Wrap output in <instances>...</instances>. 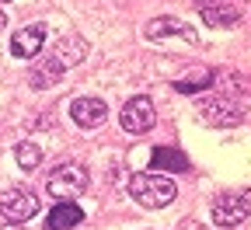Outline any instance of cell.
Masks as SVG:
<instances>
[{
	"instance_id": "1",
	"label": "cell",
	"mask_w": 251,
	"mask_h": 230,
	"mask_svg": "<svg viewBox=\"0 0 251 230\" xmlns=\"http://www.w3.org/2000/svg\"><path fill=\"white\" fill-rule=\"evenodd\" d=\"M129 195H133L140 206H147V209H161V206L175 203L178 185L164 171H136L129 178Z\"/></svg>"
},
{
	"instance_id": "2",
	"label": "cell",
	"mask_w": 251,
	"mask_h": 230,
	"mask_svg": "<svg viewBox=\"0 0 251 230\" xmlns=\"http://www.w3.org/2000/svg\"><path fill=\"white\" fill-rule=\"evenodd\" d=\"M46 192L56 203H74L77 195L87 192V168L84 164H59L46 181Z\"/></svg>"
},
{
	"instance_id": "3",
	"label": "cell",
	"mask_w": 251,
	"mask_h": 230,
	"mask_svg": "<svg viewBox=\"0 0 251 230\" xmlns=\"http://www.w3.org/2000/svg\"><path fill=\"white\" fill-rule=\"evenodd\" d=\"M0 213H4L11 223H25V220H31L39 213V195L21 188V185L4 188V192H0Z\"/></svg>"
},
{
	"instance_id": "4",
	"label": "cell",
	"mask_w": 251,
	"mask_h": 230,
	"mask_svg": "<svg viewBox=\"0 0 251 230\" xmlns=\"http://www.w3.org/2000/svg\"><path fill=\"white\" fill-rule=\"evenodd\" d=\"M119 122H122V129H126V133L143 136L147 129H153V122H157L153 102H150V98H143V94L129 98V102L122 105V112H119Z\"/></svg>"
},
{
	"instance_id": "5",
	"label": "cell",
	"mask_w": 251,
	"mask_h": 230,
	"mask_svg": "<svg viewBox=\"0 0 251 230\" xmlns=\"http://www.w3.org/2000/svg\"><path fill=\"white\" fill-rule=\"evenodd\" d=\"M248 213H251V203L244 195H237V192H224V195L213 199V223L216 227L234 230V227H241L248 220Z\"/></svg>"
},
{
	"instance_id": "6",
	"label": "cell",
	"mask_w": 251,
	"mask_h": 230,
	"mask_svg": "<svg viewBox=\"0 0 251 230\" xmlns=\"http://www.w3.org/2000/svg\"><path fill=\"white\" fill-rule=\"evenodd\" d=\"M143 31H147L150 42H168V39H178V42H188V46L199 42V31H196L192 25L178 21V18H157V21H150Z\"/></svg>"
},
{
	"instance_id": "7",
	"label": "cell",
	"mask_w": 251,
	"mask_h": 230,
	"mask_svg": "<svg viewBox=\"0 0 251 230\" xmlns=\"http://www.w3.org/2000/svg\"><path fill=\"white\" fill-rule=\"evenodd\" d=\"M199 112H202V119H209V122L220 126V129L237 126V122L244 119V108L234 102V98H213V102H202Z\"/></svg>"
},
{
	"instance_id": "8",
	"label": "cell",
	"mask_w": 251,
	"mask_h": 230,
	"mask_svg": "<svg viewBox=\"0 0 251 230\" xmlns=\"http://www.w3.org/2000/svg\"><path fill=\"white\" fill-rule=\"evenodd\" d=\"M70 119L80 129H98L108 119V105L101 102V98H77V102L70 105Z\"/></svg>"
},
{
	"instance_id": "9",
	"label": "cell",
	"mask_w": 251,
	"mask_h": 230,
	"mask_svg": "<svg viewBox=\"0 0 251 230\" xmlns=\"http://www.w3.org/2000/svg\"><path fill=\"white\" fill-rule=\"evenodd\" d=\"M42 42H46V28H42V25L18 28L14 39H11V56H14V59H31V56L42 52Z\"/></svg>"
},
{
	"instance_id": "10",
	"label": "cell",
	"mask_w": 251,
	"mask_h": 230,
	"mask_svg": "<svg viewBox=\"0 0 251 230\" xmlns=\"http://www.w3.org/2000/svg\"><path fill=\"white\" fill-rule=\"evenodd\" d=\"M84 220V209L77 203H56L49 213H46V230H70Z\"/></svg>"
},
{
	"instance_id": "11",
	"label": "cell",
	"mask_w": 251,
	"mask_h": 230,
	"mask_svg": "<svg viewBox=\"0 0 251 230\" xmlns=\"http://www.w3.org/2000/svg\"><path fill=\"white\" fill-rule=\"evenodd\" d=\"M63 67H77V63L87 56V42L80 39V35H63L59 42H56V52H52Z\"/></svg>"
},
{
	"instance_id": "12",
	"label": "cell",
	"mask_w": 251,
	"mask_h": 230,
	"mask_svg": "<svg viewBox=\"0 0 251 230\" xmlns=\"http://www.w3.org/2000/svg\"><path fill=\"white\" fill-rule=\"evenodd\" d=\"M202 21H206L209 28L237 25V21H241V7H234V4H209V7H202Z\"/></svg>"
},
{
	"instance_id": "13",
	"label": "cell",
	"mask_w": 251,
	"mask_h": 230,
	"mask_svg": "<svg viewBox=\"0 0 251 230\" xmlns=\"http://www.w3.org/2000/svg\"><path fill=\"white\" fill-rule=\"evenodd\" d=\"M150 160H153V171H161V168L181 171V168H188L185 153H181V150H171V147H157V150H150Z\"/></svg>"
},
{
	"instance_id": "14",
	"label": "cell",
	"mask_w": 251,
	"mask_h": 230,
	"mask_svg": "<svg viewBox=\"0 0 251 230\" xmlns=\"http://www.w3.org/2000/svg\"><path fill=\"white\" fill-rule=\"evenodd\" d=\"M63 63L56 59V56H49L42 67H35V74H31V87H49V84H56L59 77H63Z\"/></svg>"
},
{
	"instance_id": "15",
	"label": "cell",
	"mask_w": 251,
	"mask_h": 230,
	"mask_svg": "<svg viewBox=\"0 0 251 230\" xmlns=\"http://www.w3.org/2000/svg\"><path fill=\"white\" fill-rule=\"evenodd\" d=\"M14 160H18L21 171H35L39 164H42V150H39L35 143H18V147H14Z\"/></svg>"
},
{
	"instance_id": "16",
	"label": "cell",
	"mask_w": 251,
	"mask_h": 230,
	"mask_svg": "<svg viewBox=\"0 0 251 230\" xmlns=\"http://www.w3.org/2000/svg\"><path fill=\"white\" fill-rule=\"evenodd\" d=\"M209 84H213V74H209V70H202V74H199V80H178L175 87H178V91H185V94H196V91H202V87H209Z\"/></svg>"
},
{
	"instance_id": "17",
	"label": "cell",
	"mask_w": 251,
	"mask_h": 230,
	"mask_svg": "<svg viewBox=\"0 0 251 230\" xmlns=\"http://www.w3.org/2000/svg\"><path fill=\"white\" fill-rule=\"evenodd\" d=\"M178 230H206V227H202V223H196V220H185Z\"/></svg>"
},
{
	"instance_id": "18",
	"label": "cell",
	"mask_w": 251,
	"mask_h": 230,
	"mask_svg": "<svg viewBox=\"0 0 251 230\" xmlns=\"http://www.w3.org/2000/svg\"><path fill=\"white\" fill-rule=\"evenodd\" d=\"M0 230H21V227L18 223H7V227H0Z\"/></svg>"
},
{
	"instance_id": "19",
	"label": "cell",
	"mask_w": 251,
	"mask_h": 230,
	"mask_svg": "<svg viewBox=\"0 0 251 230\" xmlns=\"http://www.w3.org/2000/svg\"><path fill=\"white\" fill-rule=\"evenodd\" d=\"M4 25H7V18H4V11H0V31H4Z\"/></svg>"
},
{
	"instance_id": "20",
	"label": "cell",
	"mask_w": 251,
	"mask_h": 230,
	"mask_svg": "<svg viewBox=\"0 0 251 230\" xmlns=\"http://www.w3.org/2000/svg\"><path fill=\"white\" fill-rule=\"evenodd\" d=\"M0 4H4V0H0Z\"/></svg>"
}]
</instances>
